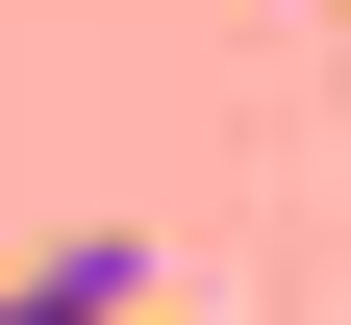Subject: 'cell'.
Wrapping results in <instances>:
<instances>
[{"mask_svg": "<svg viewBox=\"0 0 351 325\" xmlns=\"http://www.w3.org/2000/svg\"><path fill=\"white\" fill-rule=\"evenodd\" d=\"M0 325H151V225H51L0 275Z\"/></svg>", "mask_w": 351, "mask_h": 325, "instance_id": "obj_1", "label": "cell"}]
</instances>
